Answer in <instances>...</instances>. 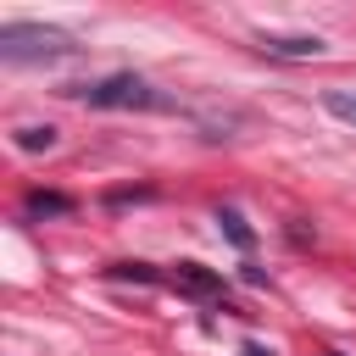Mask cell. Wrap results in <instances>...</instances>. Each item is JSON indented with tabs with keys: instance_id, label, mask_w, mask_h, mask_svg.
I'll return each mask as SVG.
<instances>
[{
	"instance_id": "1",
	"label": "cell",
	"mask_w": 356,
	"mask_h": 356,
	"mask_svg": "<svg viewBox=\"0 0 356 356\" xmlns=\"http://www.w3.org/2000/svg\"><path fill=\"white\" fill-rule=\"evenodd\" d=\"M83 106H95V111H172V100L156 89V83H145L139 72H111V78H100V83H83V89H72Z\"/></svg>"
},
{
	"instance_id": "2",
	"label": "cell",
	"mask_w": 356,
	"mask_h": 356,
	"mask_svg": "<svg viewBox=\"0 0 356 356\" xmlns=\"http://www.w3.org/2000/svg\"><path fill=\"white\" fill-rule=\"evenodd\" d=\"M72 33L61 28H44V22H6L0 28V61L6 67H28V61H61L72 56Z\"/></svg>"
},
{
	"instance_id": "3",
	"label": "cell",
	"mask_w": 356,
	"mask_h": 356,
	"mask_svg": "<svg viewBox=\"0 0 356 356\" xmlns=\"http://www.w3.org/2000/svg\"><path fill=\"white\" fill-rule=\"evenodd\" d=\"M167 284L184 289V295H200V300H222V295H228L222 273H211V267H200V261H178V267L167 273Z\"/></svg>"
},
{
	"instance_id": "4",
	"label": "cell",
	"mask_w": 356,
	"mask_h": 356,
	"mask_svg": "<svg viewBox=\"0 0 356 356\" xmlns=\"http://www.w3.org/2000/svg\"><path fill=\"white\" fill-rule=\"evenodd\" d=\"M261 50H273V56H323L328 44H323L317 33H295V39H284V33H261Z\"/></svg>"
},
{
	"instance_id": "5",
	"label": "cell",
	"mask_w": 356,
	"mask_h": 356,
	"mask_svg": "<svg viewBox=\"0 0 356 356\" xmlns=\"http://www.w3.org/2000/svg\"><path fill=\"white\" fill-rule=\"evenodd\" d=\"M217 228H222V234H228V245H239V250H250V245H256L250 222H245V217H239L234 206H222V211H217Z\"/></svg>"
},
{
	"instance_id": "6",
	"label": "cell",
	"mask_w": 356,
	"mask_h": 356,
	"mask_svg": "<svg viewBox=\"0 0 356 356\" xmlns=\"http://www.w3.org/2000/svg\"><path fill=\"white\" fill-rule=\"evenodd\" d=\"M61 211H72L67 195H56V189H33L28 195V217H61Z\"/></svg>"
},
{
	"instance_id": "7",
	"label": "cell",
	"mask_w": 356,
	"mask_h": 356,
	"mask_svg": "<svg viewBox=\"0 0 356 356\" xmlns=\"http://www.w3.org/2000/svg\"><path fill=\"white\" fill-rule=\"evenodd\" d=\"M50 145H56V128H50V122H28V128H17V150L33 156V150H50Z\"/></svg>"
},
{
	"instance_id": "8",
	"label": "cell",
	"mask_w": 356,
	"mask_h": 356,
	"mask_svg": "<svg viewBox=\"0 0 356 356\" xmlns=\"http://www.w3.org/2000/svg\"><path fill=\"white\" fill-rule=\"evenodd\" d=\"M111 278H134V284H167V273H156L150 261H117Z\"/></svg>"
},
{
	"instance_id": "9",
	"label": "cell",
	"mask_w": 356,
	"mask_h": 356,
	"mask_svg": "<svg viewBox=\"0 0 356 356\" xmlns=\"http://www.w3.org/2000/svg\"><path fill=\"white\" fill-rule=\"evenodd\" d=\"M323 106H328L334 117H345V122H356V95H350V89H328V95H323Z\"/></svg>"
},
{
	"instance_id": "10",
	"label": "cell",
	"mask_w": 356,
	"mask_h": 356,
	"mask_svg": "<svg viewBox=\"0 0 356 356\" xmlns=\"http://www.w3.org/2000/svg\"><path fill=\"white\" fill-rule=\"evenodd\" d=\"M239 356H267V345H256V339H250V345H245Z\"/></svg>"
},
{
	"instance_id": "11",
	"label": "cell",
	"mask_w": 356,
	"mask_h": 356,
	"mask_svg": "<svg viewBox=\"0 0 356 356\" xmlns=\"http://www.w3.org/2000/svg\"><path fill=\"white\" fill-rule=\"evenodd\" d=\"M328 356H339V350H328Z\"/></svg>"
}]
</instances>
